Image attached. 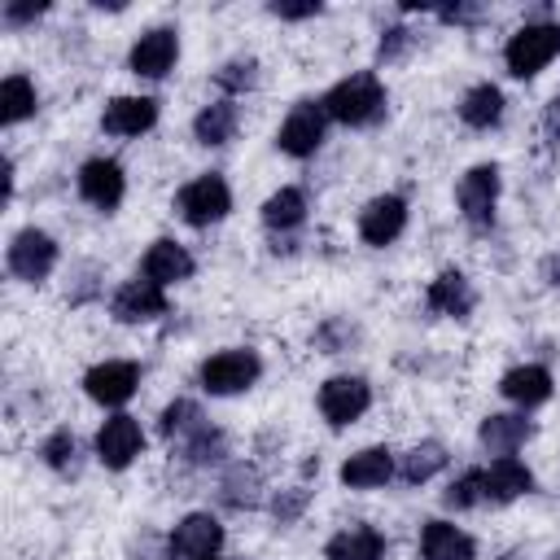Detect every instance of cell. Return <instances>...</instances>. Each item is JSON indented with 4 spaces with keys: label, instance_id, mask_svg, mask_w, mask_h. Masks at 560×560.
Returning a JSON list of instances; mask_svg holds the SVG:
<instances>
[{
    "label": "cell",
    "instance_id": "52a82bcc",
    "mask_svg": "<svg viewBox=\"0 0 560 560\" xmlns=\"http://www.w3.org/2000/svg\"><path fill=\"white\" fill-rule=\"evenodd\" d=\"M368 402H372V389H368L363 376H328L319 385V411L337 429L350 424V420H359L368 411Z\"/></svg>",
    "mask_w": 560,
    "mask_h": 560
},
{
    "label": "cell",
    "instance_id": "5bb4252c",
    "mask_svg": "<svg viewBox=\"0 0 560 560\" xmlns=\"http://www.w3.org/2000/svg\"><path fill=\"white\" fill-rule=\"evenodd\" d=\"M223 542V525L210 512H188L171 529V556H214Z\"/></svg>",
    "mask_w": 560,
    "mask_h": 560
},
{
    "label": "cell",
    "instance_id": "d590c367",
    "mask_svg": "<svg viewBox=\"0 0 560 560\" xmlns=\"http://www.w3.org/2000/svg\"><path fill=\"white\" fill-rule=\"evenodd\" d=\"M271 13L276 18H311V13H319V4L315 0H306V4H271Z\"/></svg>",
    "mask_w": 560,
    "mask_h": 560
},
{
    "label": "cell",
    "instance_id": "d6986e66",
    "mask_svg": "<svg viewBox=\"0 0 560 560\" xmlns=\"http://www.w3.org/2000/svg\"><path fill=\"white\" fill-rule=\"evenodd\" d=\"M140 267H144V280H153V284H162V289L192 276V258H188V249H184L179 241H153Z\"/></svg>",
    "mask_w": 560,
    "mask_h": 560
},
{
    "label": "cell",
    "instance_id": "8992f818",
    "mask_svg": "<svg viewBox=\"0 0 560 560\" xmlns=\"http://www.w3.org/2000/svg\"><path fill=\"white\" fill-rule=\"evenodd\" d=\"M324 127H328V114H324V105H315V101H302V105H293V114L280 122V131H276V144H280L289 158H311V153L324 144Z\"/></svg>",
    "mask_w": 560,
    "mask_h": 560
},
{
    "label": "cell",
    "instance_id": "30bf717a",
    "mask_svg": "<svg viewBox=\"0 0 560 560\" xmlns=\"http://www.w3.org/2000/svg\"><path fill=\"white\" fill-rule=\"evenodd\" d=\"M144 446V433L131 416H109L101 429H96V459L105 468H127Z\"/></svg>",
    "mask_w": 560,
    "mask_h": 560
},
{
    "label": "cell",
    "instance_id": "44dd1931",
    "mask_svg": "<svg viewBox=\"0 0 560 560\" xmlns=\"http://www.w3.org/2000/svg\"><path fill=\"white\" fill-rule=\"evenodd\" d=\"M499 394L516 407H538L551 398V372L538 368V363H525V368H512L503 381H499Z\"/></svg>",
    "mask_w": 560,
    "mask_h": 560
},
{
    "label": "cell",
    "instance_id": "f1b7e54d",
    "mask_svg": "<svg viewBox=\"0 0 560 560\" xmlns=\"http://www.w3.org/2000/svg\"><path fill=\"white\" fill-rule=\"evenodd\" d=\"M446 464V446L442 442H420V446H411L407 455H402V481H411V486H420V481H429L438 468Z\"/></svg>",
    "mask_w": 560,
    "mask_h": 560
},
{
    "label": "cell",
    "instance_id": "603a6c76",
    "mask_svg": "<svg viewBox=\"0 0 560 560\" xmlns=\"http://www.w3.org/2000/svg\"><path fill=\"white\" fill-rule=\"evenodd\" d=\"M529 420L525 416H486L481 420V446L494 451V455H512L516 446H525L529 438Z\"/></svg>",
    "mask_w": 560,
    "mask_h": 560
},
{
    "label": "cell",
    "instance_id": "7a4b0ae2",
    "mask_svg": "<svg viewBox=\"0 0 560 560\" xmlns=\"http://www.w3.org/2000/svg\"><path fill=\"white\" fill-rule=\"evenodd\" d=\"M556 52H560V26H551V22H525V26L508 39L503 61H508V70H512L516 79H529V74H538Z\"/></svg>",
    "mask_w": 560,
    "mask_h": 560
},
{
    "label": "cell",
    "instance_id": "7c38bea8",
    "mask_svg": "<svg viewBox=\"0 0 560 560\" xmlns=\"http://www.w3.org/2000/svg\"><path fill=\"white\" fill-rule=\"evenodd\" d=\"M402 228H407V201L394 197V192L372 197V201L363 206V214H359V236H363L368 245H389Z\"/></svg>",
    "mask_w": 560,
    "mask_h": 560
},
{
    "label": "cell",
    "instance_id": "f35d334b",
    "mask_svg": "<svg viewBox=\"0 0 560 560\" xmlns=\"http://www.w3.org/2000/svg\"><path fill=\"white\" fill-rule=\"evenodd\" d=\"M302 499H306V494H293V499H276V516H280V521H293V516H298V508H302Z\"/></svg>",
    "mask_w": 560,
    "mask_h": 560
},
{
    "label": "cell",
    "instance_id": "484cf974",
    "mask_svg": "<svg viewBox=\"0 0 560 560\" xmlns=\"http://www.w3.org/2000/svg\"><path fill=\"white\" fill-rule=\"evenodd\" d=\"M192 131L201 144H228L236 136V105L232 101H214L192 118Z\"/></svg>",
    "mask_w": 560,
    "mask_h": 560
},
{
    "label": "cell",
    "instance_id": "e0dca14e",
    "mask_svg": "<svg viewBox=\"0 0 560 560\" xmlns=\"http://www.w3.org/2000/svg\"><path fill=\"white\" fill-rule=\"evenodd\" d=\"M394 477V455L385 446H363L341 464V481L350 490H376Z\"/></svg>",
    "mask_w": 560,
    "mask_h": 560
},
{
    "label": "cell",
    "instance_id": "ac0fdd59",
    "mask_svg": "<svg viewBox=\"0 0 560 560\" xmlns=\"http://www.w3.org/2000/svg\"><path fill=\"white\" fill-rule=\"evenodd\" d=\"M481 486H486V499H490V503H512V499H521V494L534 486V472H529L521 459L499 455V459L481 472Z\"/></svg>",
    "mask_w": 560,
    "mask_h": 560
},
{
    "label": "cell",
    "instance_id": "4dcf8cb0",
    "mask_svg": "<svg viewBox=\"0 0 560 560\" xmlns=\"http://www.w3.org/2000/svg\"><path fill=\"white\" fill-rule=\"evenodd\" d=\"M206 424H201V411L188 402V398H179V402H171L166 411H162V433L171 438V433H201Z\"/></svg>",
    "mask_w": 560,
    "mask_h": 560
},
{
    "label": "cell",
    "instance_id": "e575fe53",
    "mask_svg": "<svg viewBox=\"0 0 560 560\" xmlns=\"http://www.w3.org/2000/svg\"><path fill=\"white\" fill-rule=\"evenodd\" d=\"M402 48H407V31H402V26H394V31H389V35L381 39V57L389 61V57H398Z\"/></svg>",
    "mask_w": 560,
    "mask_h": 560
},
{
    "label": "cell",
    "instance_id": "5b68a950",
    "mask_svg": "<svg viewBox=\"0 0 560 560\" xmlns=\"http://www.w3.org/2000/svg\"><path fill=\"white\" fill-rule=\"evenodd\" d=\"M57 262V241L39 228H22L13 241H9V271L26 284H39Z\"/></svg>",
    "mask_w": 560,
    "mask_h": 560
},
{
    "label": "cell",
    "instance_id": "60d3db41",
    "mask_svg": "<svg viewBox=\"0 0 560 560\" xmlns=\"http://www.w3.org/2000/svg\"><path fill=\"white\" fill-rule=\"evenodd\" d=\"M551 560H560V551H556V556H551Z\"/></svg>",
    "mask_w": 560,
    "mask_h": 560
},
{
    "label": "cell",
    "instance_id": "8d00e7d4",
    "mask_svg": "<svg viewBox=\"0 0 560 560\" xmlns=\"http://www.w3.org/2000/svg\"><path fill=\"white\" fill-rule=\"evenodd\" d=\"M35 13H44V4H4V22H26V18H35Z\"/></svg>",
    "mask_w": 560,
    "mask_h": 560
},
{
    "label": "cell",
    "instance_id": "ba28073f",
    "mask_svg": "<svg viewBox=\"0 0 560 560\" xmlns=\"http://www.w3.org/2000/svg\"><path fill=\"white\" fill-rule=\"evenodd\" d=\"M140 385V368L127 363V359H109V363H96L88 376H83V389L92 402L101 407H122Z\"/></svg>",
    "mask_w": 560,
    "mask_h": 560
},
{
    "label": "cell",
    "instance_id": "cb8c5ba5",
    "mask_svg": "<svg viewBox=\"0 0 560 560\" xmlns=\"http://www.w3.org/2000/svg\"><path fill=\"white\" fill-rule=\"evenodd\" d=\"M429 306L438 311V315H468L472 311V289H468V280L459 276V271H442L433 284H429Z\"/></svg>",
    "mask_w": 560,
    "mask_h": 560
},
{
    "label": "cell",
    "instance_id": "ffe728a7",
    "mask_svg": "<svg viewBox=\"0 0 560 560\" xmlns=\"http://www.w3.org/2000/svg\"><path fill=\"white\" fill-rule=\"evenodd\" d=\"M420 556L424 560H472L477 547L464 529H455L451 521H429L420 529Z\"/></svg>",
    "mask_w": 560,
    "mask_h": 560
},
{
    "label": "cell",
    "instance_id": "83f0119b",
    "mask_svg": "<svg viewBox=\"0 0 560 560\" xmlns=\"http://www.w3.org/2000/svg\"><path fill=\"white\" fill-rule=\"evenodd\" d=\"M306 219V197H302V188H280V192H271L267 201H262V223L267 228H298Z\"/></svg>",
    "mask_w": 560,
    "mask_h": 560
},
{
    "label": "cell",
    "instance_id": "9a60e30c",
    "mask_svg": "<svg viewBox=\"0 0 560 560\" xmlns=\"http://www.w3.org/2000/svg\"><path fill=\"white\" fill-rule=\"evenodd\" d=\"M158 122V101L153 96H114L101 114V127L109 136H140Z\"/></svg>",
    "mask_w": 560,
    "mask_h": 560
},
{
    "label": "cell",
    "instance_id": "3957f363",
    "mask_svg": "<svg viewBox=\"0 0 560 560\" xmlns=\"http://www.w3.org/2000/svg\"><path fill=\"white\" fill-rule=\"evenodd\" d=\"M258 372H262L258 354L245 346H232V350H219L201 363V389L206 394H241L258 381Z\"/></svg>",
    "mask_w": 560,
    "mask_h": 560
},
{
    "label": "cell",
    "instance_id": "277c9868",
    "mask_svg": "<svg viewBox=\"0 0 560 560\" xmlns=\"http://www.w3.org/2000/svg\"><path fill=\"white\" fill-rule=\"evenodd\" d=\"M175 206H179L184 223H192V228H210V223H219V219L232 210V192H228L223 175L210 171V175H197L192 184H184L179 197H175Z\"/></svg>",
    "mask_w": 560,
    "mask_h": 560
},
{
    "label": "cell",
    "instance_id": "1f68e13d",
    "mask_svg": "<svg viewBox=\"0 0 560 560\" xmlns=\"http://www.w3.org/2000/svg\"><path fill=\"white\" fill-rule=\"evenodd\" d=\"M39 455H44V464H52V468H70V464H74V433H70V429L48 433L44 446H39Z\"/></svg>",
    "mask_w": 560,
    "mask_h": 560
},
{
    "label": "cell",
    "instance_id": "4fadbf2b",
    "mask_svg": "<svg viewBox=\"0 0 560 560\" xmlns=\"http://www.w3.org/2000/svg\"><path fill=\"white\" fill-rule=\"evenodd\" d=\"M459 210L472 223H490L494 219V201H499V166H472L459 179Z\"/></svg>",
    "mask_w": 560,
    "mask_h": 560
},
{
    "label": "cell",
    "instance_id": "7402d4cb",
    "mask_svg": "<svg viewBox=\"0 0 560 560\" xmlns=\"http://www.w3.org/2000/svg\"><path fill=\"white\" fill-rule=\"evenodd\" d=\"M324 560H385V538L372 525H350L328 538Z\"/></svg>",
    "mask_w": 560,
    "mask_h": 560
},
{
    "label": "cell",
    "instance_id": "8fae6325",
    "mask_svg": "<svg viewBox=\"0 0 560 560\" xmlns=\"http://www.w3.org/2000/svg\"><path fill=\"white\" fill-rule=\"evenodd\" d=\"M79 192H83V201H92L96 210H114V206L122 201V192H127L122 166H118L114 158H92V162H83V171H79Z\"/></svg>",
    "mask_w": 560,
    "mask_h": 560
},
{
    "label": "cell",
    "instance_id": "74e56055",
    "mask_svg": "<svg viewBox=\"0 0 560 560\" xmlns=\"http://www.w3.org/2000/svg\"><path fill=\"white\" fill-rule=\"evenodd\" d=\"M542 127H547V136H551V140H560V96L547 105V114H542Z\"/></svg>",
    "mask_w": 560,
    "mask_h": 560
},
{
    "label": "cell",
    "instance_id": "ab89813d",
    "mask_svg": "<svg viewBox=\"0 0 560 560\" xmlns=\"http://www.w3.org/2000/svg\"><path fill=\"white\" fill-rule=\"evenodd\" d=\"M171 560H219V556H171Z\"/></svg>",
    "mask_w": 560,
    "mask_h": 560
},
{
    "label": "cell",
    "instance_id": "6da1fadb",
    "mask_svg": "<svg viewBox=\"0 0 560 560\" xmlns=\"http://www.w3.org/2000/svg\"><path fill=\"white\" fill-rule=\"evenodd\" d=\"M319 105H324L328 118H337V122H346V127H368V122H376V118L385 114V88H381L376 74L359 70V74L341 79Z\"/></svg>",
    "mask_w": 560,
    "mask_h": 560
},
{
    "label": "cell",
    "instance_id": "f546056e",
    "mask_svg": "<svg viewBox=\"0 0 560 560\" xmlns=\"http://www.w3.org/2000/svg\"><path fill=\"white\" fill-rule=\"evenodd\" d=\"M446 508H477L481 499H486V486H481V468H472V472H464V477H455L451 486H446Z\"/></svg>",
    "mask_w": 560,
    "mask_h": 560
},
{
    "label": "cell",
    "instance_id": "d4e9b609",
    "mask_svg": "<svg viewBox=\"0 0 560 560\" xmlns=\"http://www.w3.org/2000/svg\"><path fill=\"white\" fill-rule=\"evenodd\" d=\"M459 118H464L468 127H494V122L503 118V92H499L494 83L468 88L464 101H459Z\"/></svg>",
    "mask_w": 560,
    "mask_h": 560
},
{
    "label": "cell",
    "instance_id": "d6a6232c",
    "mask_svg": "<svg viewBox=\"0 0 560 560\" xmlns=\"http://www.w3.org/2000/svg\"><path fill=\"white\" fill-rule=\"evenodd\" d=\"M214 83H219V88H228V92H241V88H249V83H254V61H249V57H236V61H228V66L214 74Z\"/></svg>",
    "mask_w": 560,
    "mask_h": 560
},
{
    "label": "cell",
    "instance_id": "2e32d148",
    "mask_svg": "<svg viewBox=\"0 0 560 560\" xmlns=\"http://www.w3.org/2000/svg\"><path fill=\"white\" fill-rule=\"evenodd\" d=\"M162 311H166V289L153 280H127L114 293V315L122 324H144V319H158Z\"/></svg>",
    "mask_w": 560,
    "mask_h": 560
},
{
    "label": "cell",
    "instance_id": "836d02e7",
    "mask_svg": "<svg viewBox=\"0 0 560 560\" xmlns=\"http://www.w3.org/2000/svg\"><path fill=\"white\" fill-rule=\"evenodd\" d=\"M254 486H258V481H254V472H245V468H236V472L223 481V490H228L232 503H254V499H258Z\"/></svg>",
    "mask_w": 560,
    "mask_h": 560
},
{
    "label": "cell",
    "instance_id": "4316f807",
    "mask_svg": "<svg viewBox=\"0 0 560 560\" xmlns=\"http://www.w3.org/2000/svg\"><path fill=\"white\" fill-rule=\"evenodd\" d=\"M31 114H35V83L26 74H9L4 88H0V122L13 127Z\"/></svg>",
    "mask_w": 560,
    "mask_h": 560
},
{
    "label": "cell",
    "instance_id": "9c48e42d",
    "mask_svg": "<svg viewBox=\"0 0 560 560\" xmlns=\"http://www.w3.org/2000/svg\"><path fill=\"white\" fill-rule=\"evenodd\" d=\"M179 57V35L171 26H153L131 44V74L140 79H162Z\"/></svg>",
    "mask_w": 560,
    "mask_h": 560
}]
</instances>
